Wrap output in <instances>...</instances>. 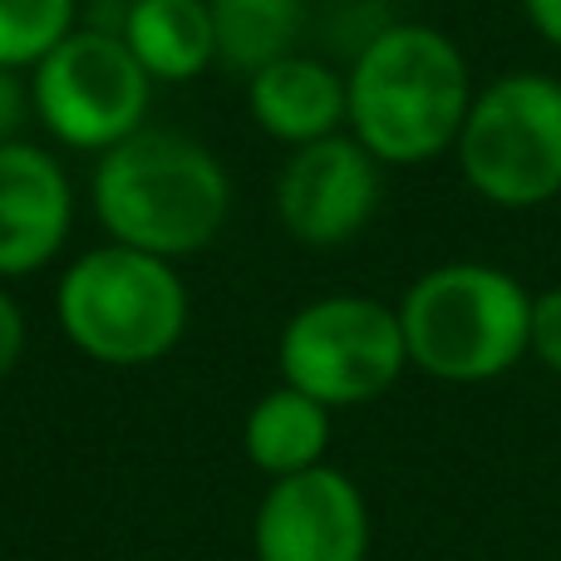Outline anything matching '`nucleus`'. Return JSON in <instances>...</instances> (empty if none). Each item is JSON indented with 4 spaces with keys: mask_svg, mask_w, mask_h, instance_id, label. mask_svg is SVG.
Wrapping results in <instances>:
<instances>
[{
    "mask_svg": "<svg viewBox=\"0 0 561 561\" xmlns=\"http://www.w3.org/2000/svg\"><path fill=\"white\" fill-rule=\"evenodd\" d=\"M473 94V65L448 30L394 20L359 45L345 75V134L379 168H424L454 153Z\"/></svg>",
    "mask_w": 561,
    "mask_h": 561,
    "instance_id": "nucleus-1",
    "label": "nucleus"
},
{
    "mask_svg": "<svg viewBox=\"0 0 561 561\" xmlns=\"http://www.w3.org/2000/svg\"><path fill=\"white\" fill-rule=\"evenodd\" d=\"M94 213L118 247L163 256H197L232 217V178L207 144L173 128H138L99 153Z\"/></svg>",
    "mask_w": 561,
    "mask_h": 561,
    "instance_id": "nucleus-2",
    "label": "nucleus"
},
{
    "mask_svg": "<svg viewBox=\"0 0 561 561\" xmlns=\"http://www.w3.org/2000/svg\"><path fill=\"white\" fill-rule=\"evenodd\" d=\"M409 369L438 385H488L527 359L533 290L493 262H438L399 296Z\"/></svg>",
    "mask_w": 561,
    "mask_h": 561,
    "instance_id": "nucleus-3",
    "label": "nucleus"
},
{
    "mask_svg": "<svg viewBox=\"0 0 561 561\" xmlns=\"http://www.w3.org/2000/svg\"><path fill=\"white\" fill-rule=\"evenodd\" d=\"M187 286L173 262L134 247H94L75 256L55 290L65 340L94 365L144 369L168 359L187 330Z\"/></svg>",
    "mask_w": 561,
    "mask_h": 561,
    "instance_id": "nucleus-4",
    "label": "nucleus"
},
{
    "mask_svg": "<svg viewBox=\"0 0 561 561\" xmlns=\"http://www.w3.org/2000/svg\"><path fill=\"white\" fill-rule=\"evenodd\" d=\"M454 163L468 193L497 213H537L561 197V79L507 69L478 84Z\"/></svg>",
    "mask_w": 561,
    "mask_h": 561,
    "instance_id": "nucleus-5",
    "label": "nucleus"
},
{
    "mask_svg": "<svg viewBox=\"0 0 561 561\" xmlns=\"http://www.w3.org/2000/svg\"><path fill=\"white\" fill-rule=\"evenodd\" d=\"M276 365H280V385L310 394L330 414L375 404L409 369L399 310L375 296L306 300L280 325Z\"/></svg>",
    "mask_w": 561,
    "mask_h": 561,
    "instance_id": "nucleus-6",
    "label": "nucleus"
},
{
    "mask_svg": "<svg viewBox=\"0 0 561 561\" xmlns=\"http://www.w3.org/2000/svg\"><path fill=\"white\" fill-rule=\"evenodd\" d=\"M35 118L79 153H108L148 124L153 79L118 30L75 25L35 65Z\"/></svg>",
    "mask_w": 561,
    "mask_h": 561,
    "instance_id": "nucleus-7",
    "label": "nucleus"
},
{
    "mask_svg": "<svg viewBox=\"0 0 561 561\" xmlns=\"http://www.w3.org/2000/svg\"><path fill=\"white\" fill-rule=\"evenodd\" d=\"M385 168L350 134H330L320 144L290 148L276 173V217L290 242L310 252H335L355 242L379 213Z\"/></svg>",
    "mask_w": 561,
    "mask_h": 561,
    "instance_id": "nucleus-8",
    "label": "nucleus"
},
{
    "mask_svg": "<svg viewBox=\"0 0 561 561\" xmlns=\"http://www.w3.org/2000/svg\"><path fill=\"white\" fill-rule=\"evenodd\" d=\"M369 542L375 523L365 493L330 463L272 478L252 517L256 561H365Z\"/></svg>",
    "mask_w": 561,
    "mask_h": 561,
    "instance_id": "nucleus-9",
    "label": "nucleus"
},
{
    "mask_svg": "<svg viewBox=\"0 0 561 561\" xmlns=\"http://www.w3.org/2000/svg\"><path fill=\"white\" fill-rule=\"evenodd\" d=\"M75 187L49 148L0 144V280L35 276L69 242Z\"/></svg>",
    "mask_w": 561,
    "mask_h": 561,
    "instance_id": "nucleus-10",
    "label": "nucleus"
},
{
    "mask_svg": "<svg viewBox=\"0 0 561 561\" xmlns=\"http://www.w3.org/2000/svg\"><path fill=\"white\" fill-rule=\"evenodd\" d=\"M247 108H252V124L276 144H320L330 134H345V75L330 69L325 59L296 49V55H280L247 79Z\"/></svg>",
    "mask_w": 561,
    "mask_h": 561,
    "instance_id": "nucleus-11",
    "label": "nucleus"
},
{
    "mask_svg": "<svg viewBox=\"0 0 561 561\" xmlns=\"http://www.w3.org/2000/svg\"><path fill=\"white\" fill-rule=\"evenodd\" d=\"M118 35L158 84H187L217 65L207 0H128Z\"/></svg>",
    "mask_w": 561,
    "mask_h": 561,
    "instance_id": "nucleus-12",
    "label": "nucleus"
},
{
    "mask_svg": "<svg viewBox=\"0 0 561 561\" xmlns=\"http://www.w3.org/2000/svg\"><path fill=\"white\" fill-rule=\"evenodd\" d=\"M330 409L290 385L266 389L242 424V448L266 478H290L320 468L330 454Z\"/></svg>",
    "mask_w": 561,
    "mask_h": 561,
    "instance_id": "nucleus-13",
    "label": "nucleus"
},
{
    "mask_svg": "<svg viewBox=\"0 0 561 561\" xmlns=\"http://www.w3.org/2000/svg\"><path fill=\"white\" fill-rule=\"evenodd\" d=\"M217 65L252 79L280 55H296L306 35V0H207Z\"/></svg>",
    "mask_w": 561,
    "mask_h": 561,
    "instance_id": "nucleus-14",
    "label": "nucleus"
},
{
    "mask_svg": "<svg viewBox=\"0 0 561 561\" xmlns=\"http://www.w3.org/2000/svg\"><path fill=\"white\" fill-rule=\"evenodd\" d=\"M75 0H0V69H35L69 30Z\"/></svg>",
    "mask_w": 561,
    "mask_h": 561,
    "instance_id": "nucleus-15",
    "label": "nucleus"
},
{
    "mask_svg": "<svg viewBox=\"0 0 561 561\" xmlns=\"http://www.w3.org/2000/svg\"><path fill=\"white\" fill-rule=\"evenodd\" d=\"M527 359L561 379V286L533 290V330H527Z\"/></svg>",
    "mask_w": 561,
    "mask_h": 561,
    "instance_id": "nucleus-16",
    "label": "nucleus"
},
{
    "mask_svg": "<svg viewBox=\"0 0 561 561\" xmlns=\"http://www.w3.org/2000/svg\"><path fill=\"white\" fill-rule=\"evenodd\" d=\"M30 108H35V99L20 84V69H0V144H15Z\"/></svg>",
    "mask_w": 561,
    "mask_h": 561,
    "instance_id": "nucleus-17",
    "label": "nucleus"
},
{
    "mask_svg": "<svg viewBox=\"0 0 561 561\" xmlns=\"http://www.w3.org/2000/svg\"><path fill=\"white\" fill-rule=\"evenodd\" d=\"M20 355H25V310L0 286V379L20 365Z\"/></svg>",
    "mask_w": 561,
    "mask_h": 561,
    "instance_id": "nucleus-18",
    "label": "nucleus"
},
{
    "mask_svg": "<svg viewBox=\"0 0 561 561\" xmlns=\"http://www.w3.org/2000/svg\"><path fill=\"white\" fill-rule=\"evenodd\" d=\"M517 10H523L527 30L561 55V0H517Z\"/></svg>",
    "mask_w": 561,
    "mask_h": 561,
    "instance_id": "nucleus-19",
    "label": "nucleus"
},
{
    "mask_svg": "<svg viewBox=\"0 0 561 561\" xmlns=\"http://www.w3.org/2000/svg\"><path fill=\"white\" fill-rule=\"evenodd\" d=\"M124 5H128V0H124Z\"/></svg>",
    "mask_w": 561,
    "mask_h": 561,
    "instance_id": "nucleus-20",
    "label": "nucleus"
}]
</instances>
